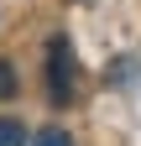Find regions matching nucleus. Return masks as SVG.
Returning <instances> with one entry per match:
<instances>
[{
	"mask_svg": "<svg viewBox=\"0 0 141 146\" xmlns=\"http://www.w3.org/2000/svg\"><path fill=\"white\" fill-rule=\"evenodd\" d=\"M0 99H16V73H11L5 58H0Z\"/></svg>",
	"mask_w": 141,
	"mask_h": 146,
	"instance_id": "4",
	"label": "nucleus"
},
{
	"mask_svg": "<svg viewBox=\"0 0 141 146\" xmlns=\"http://www.w3.org/2000/svg\"><path fill=\"white\" fill-rule=\"evenodd\" d=\"M47 94H52V104H78V58H73L68 36L47 42Z\"/></svg>",
	"mask_w": 141,
	"mask_h": 146,
	"instance_id": "1",
	"label": "nucleus"
},
{
	"mask_svg": "<svg viewBox=\"0 0 141 146\" xmlns=\"http://www.w3.org/2000/svg\"><path fill=\"white\" fill-rule=\"evenodd\" d=\"M26 146H73V136H68V131H58V125H47V131H42V136H31Z\"/></svg>",
	"mask_w": 141,
	"mask_h": 146,
	"instance_id": "3",
	"label": "nucleus"
},
{
	"mask_svg": "<svg viewBox=\"0 0 141 146\" xmlns=\"http://www.w3.org/2000/svg\"><path fill=\"white\" fill-rule=\"evenodd\" d=\"M131 73H136V63H131V58H120V63H115V73H110V84L126 89V84H131Z\"/></svg>",
	"mask_w": 141,
	"mask_h": 146,
	"instance_id": "5",
	"label": "nucleus"
},
{
	"mask_svg": "<svg viewBox=\"0 0 141 146\" xmlns=\"http://www.w3.org/2000/svg\"><path fill=\"white\" fill-rule=\"evenodd\" d=\"M0 146H26V125L16 115H0Z\"/></svg>",
	"mask_w": 141,
	"mask_h": 146,
	"instance_id": "2",
	"label": "nucleus"
}]
</instances>
